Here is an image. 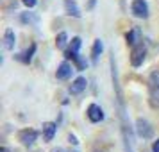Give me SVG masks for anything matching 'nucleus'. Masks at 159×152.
I'll return each instance as SVG.
<instances>
[{
    "instance_id": "obj_6",
    "label": "nucleus",
    "mask_w": 159,
    "mask_h": 152,
    "mask_svg": "<svg viewBox=\"0 0 159 152\" xmlns=\"http://www.w3.org/2000/svg\"><path fill=\"white\" fill-rule=\"evenodd\" d=\"M130 11L136 18H148V4L145 0H134L132 6H130Z\"/></svg>"
},
{
    "instance_id": "obj_15",
    "label": "nucleus",
    "mask_w": 159,
    "mask_h": 152,
    "mask_svg": "<svg viewBox=\"0 0 159 152\" xmlns=\"http://www.w3.org/2000/svg\"><path fill=\"white\" fill-rule=\"evenodd\" d=\"M102 50H104V43H102V39H95L93 48H91V59H93V63H97V61H98Z\"/></svg>"
},
{
    "instance_id": "obj_11",
    "label": "nucleus",
    "mask_w": 159,
    "mask_h": 152,
    "mask_svg": "<svg viewBox=\"0 0 159 152\" xmlns=\"http://www.w3.org/2000/svg\"><path fill=\"white\" fill-rule=\"evenodd\" d=\"M65 11L68 16H73V18H80L82 13H80V7L75 0H65Z\"/></svg>"
},
{
    "instance_id": "obj_19",
    "label": "nucleus",
    "mask_w": 159,
    "mask_h": 152,
    "mask_svg": "<svg viewBox=\"0 0 159 152\" xmlns=\"http://www.w3.org/2000/svg\"><path fill=\"white\" fill-rule=\"evenodd\" d=\"M22 4L25 6V7H29V9H32L34 6L38 4V0H22Z\"/></svg>"
},
{
    "instance_id": "obj_17",
    "label": "nucleus",
    "mask_w": 159,
    "mask_h": 152,
    "mask_svg": "<svg viewBox=\"0 0 159 152\" xmlns=\"http://www.w3.org/2000/svg\"><path fill=\"white\" fill-rule=\"evenodd\" d=\"M80 47H82V39H80L79 36L72 38V41H70V50L79 52V50H80Z\"/></svg>"
},
{
    "instance_id": "obj_14",
    "label": "nucleus",
    "mask_w": 159,
    "mask_h": 152,
    "mask_svg": "<svg viewBox=\"0 0 159 152\" xmlns=\"http://www.w3.org/2000/svg\"><path fill=\"white\" fill-rule=\"evenodd\" d=\"M125 39H127V45H129L130 48L134 47V45H138L139 41H143L141 39V32H139V29H130L127 34H125Z\"/></svg>"
},
{
    "instance_id": "obj_23",
    "label": "nucleus",
    "mask_w": 159,
    "mask_h": 152,
    "mask_svg": "<svg viewBox=\"0 0 159 152\" xmlns=\"http://www.w3.org/2000/svg\"><path fill=\"white\" fill-rule=\"evenodd\" d=\"M95 4H97V0H89V4H88V9H93Z\"/></svg>"
},
{
    "instance_id": "obj_10",
    "label": "nucleus",
    "mask_w": 159,
    "mask_h": 152,
    "mask_svg": "<svg viewBox=\"0 0 159 152\" xmlns=\"http://www.w3.org/2000/svg\"><path fill=\"white\" fill-rule=\"evenodd\" d=\"M86 88H88L86 77H77V79L70 84V93H72V95H80Z\"/></svg>"
},
{
    "instance_id": "obj_2",
    "label": "nucleus",
    "mask_w": 159,
    "mask_h": 152,
    "mask_svg": "<svg viewBox=\"0 0 159 152\" xmlns=\"http://www.w3.org/2000/svg\"><path fill=\"white\" fill-rule=\"evenodd\" d=\"M148 102L154 109L159 108V72L150 73L148 77Z\"/></svg>"
},
{
    "instance_id": "obj_24",
    "label": "nucleus",
    "mask_w": 159,
    "mask_h": 152,
    "mask_svg": "<svg viewBox=\"0 0 159 152\" xmlns=\"http://www.w3.org/2000/svg\"><path fill=\"white\" fill-rule=\"evenodd\" d=\"M50 152H66V150H65V149H61V147H54Z\"/></svg>"
},
{
    "instance_id": "obj_25",
    "label": "nucleus",
    "mask_w": 159,
    "mask_h": 152,
    "mask_svg": "<svg viewBox=\"0 0 159 152\" xmlns=\"http://www.w3.org/2000/svg\"><path fill=\"white\" fill-rule=\"evenodd\" d=\"M0 152H11V150H9L7 147H2V149H0Z\"/></svg>"
},
{
    "instance_id": "obj_1",
    "label": "nucleus",
    "mask_w": 159,
    "mask_h": 152,
    "mask_svg": "<svg viewBox=\"0 0 159 152\" xmlns=\"http://www.w3.org/2000/svg\"><path fill=\"white\" fill-rule=\"evenodd\" d=\"M111 77H113V86L116 91V100H118V109H120V120H122V136H123V149L125 152H134V143H132V131L127 122V115H125V108H123V95L120 90V82H118V72H116L115 59L111 58Z\"/></svg>"
},
{
    "instance_id": "obj_3",
    "label": "nucleus",
    "mask_w": 159,
    "mask_h": 152,
    "mask_svg": "<svg viewBox=\"0 0 159 152\" xmlns=\"http://www.w3.org/2000/svg\"><path fill=\"white\" fill-rule=\"evenodd\" d=\"M145 56H147V47H145L143 41H139L138 45H134L130 48V65L134 66V68L141 66L145 61Z\"/></svg>"
},
{
    "instance_id": "obj_4",
    "label": "nucleus",
    "mask_w": 159,
    "mask_h": 152,
    "mask_svg": "<svg viewBox=\"0 0 159 152\" xmlns=\"http://www.w3.org/2000/svg\"><path fill=\"white\" fill-rule=\"evenodd\" d=\"M38 136H39V134H38V131L36 129H30V127L18 131V141H20L23 147H32V145L36 143Z\"/></svg>"
},
{
    "instance_id": "obj_21",
    "label": "nucleus",
    "mask_w": 159,
    "mask_h": 152,
    "mask_svg": "<svg viewBox=\"0 0 159 152\" xmlns=\"http://www.w3.org/2000/svg\"><path fill=\"white\" fill-rule=\"evenodd\" d=\"M152 152H159V138L152 143Z\"/></svg>"
},
{
    "instance_id": "obj_22",
    "label": "nucleus",
    "mask_w": 159,
    "mask_h": 152,
    "mask_svg": "<svg viewBox=\"0 0 159 152\" xmlns=\"http://www.w3.org/2000/svg\"><path fill=\"white\" fill-rule=\"evenodd\" d=\"M68 141H70V143H73V145L79 143V141H77V138L73 136V134H68Z\"/></svg>"
},
{
    "instance_id": "obj_18",
    "label": "nucleus",
    "mask_w": 159,
    "mask_h": 152,
    "mask_svg": "<svg viewBox=\"0 0 159 152\" xmlns=\"http://www.w3.org/2000/svg\"><path fill=\"white\" fill-rule=\"evenodd\" d=\"M73 63H75V68H77V70H84V68H86V61H84V59L80 58L79 54H77V56H75V59H73Z\"/></svg>"
},
{
    "instance_id": "obj_16",
    "label": "nucleus",
    "mask_w": 159,
    "mask_h": 152,
    "mask_svg": "<svg viewBox=\"0 0 159 152\" xmlns=\"http://www.w3.org/2000/svg\"><path fill=\"white\" fill-rule=\"evenodd\" d=\"M66 43H68V34H66V32H59L57 38H56V47L61 48V50H65Z\"/></svg>"
},
{
    "instance_id": "obj_8",
    "label": "nucleus",
    "mask_w": 159,
    "mask_h": 152,
    "mask_svg": "<svg viewBox=\"0 0 159 152\" xmlns=\"http://www.w3.org/2000/svg\"><path fill=\"white\" fill-rule=\"evenodd\" d=\"M73 73V66L68 63V61H63L61 65L57 66V72H56V77H57L59 81H66L70 79Z\"/></svg>"
},
{
    "instance_id": "obj_20",
    "label": "nucleus",
    "mask_w": 159,
    "mask_h": 152,
    "mask_svg": "<svg viewBox=\"0 0 159 152\" xmlns=\"http://www.w3.org/2000/svg\"><path fill=\"white\" fill-rule=\"evenodd\" d=\"M32 20H34V18H32V15H30V13H23V15H22V22L23 23L32 22Z\"/></svg>"
},
{
    "instance_id": "obj_7",
    "label": "nucleus",
    "mask_w": 159,
    "mask_h": 152,
    "mask_svg": "<svg viewBox=\"0 0 159 152\" xmlns=\"http://www.w3.org/2000/svg\"><path fill=\"white\" fill-rule=\"evenodd\" d=\"M86 115H88V120L91 123H98V122L104 120V109H102L98 104H89Z\"/></svg>"
},
{
    "instance_id": "obj_12",
    "label": "nucleus",
    "mask_w": 159,
    "mask_h": 152,
    "mask_svg": "<svg viewBox=\"0 0 159 152\" xmlns=\"http://www.w3.org/2000/svg\"><path fill=\"white\" fill-rule=\"evenodd\" d=\"M15 45H16L15 30L6 29V32H4V48H6V50H15Z\"/></svg>"
},
{
    "instance_id": "obj_9",
    "label": "nucleus",
    "mask_w": 159,
    "mask_h": 152,
    "mask_svg": "<svg viewBox=\"0 0 159 152\" xmlns=\"http://www.w3.org/2000/svg\"><path fill=\"white\" fill-rule=\"evenodd\" d=\"M56 131H57V125L54 122H43V125H41V134H43L45 141H52L54 136H56Z\"/></svg>"
},
{
    "instance_id": "obj_5",
    "label": "nucleus",
    "mask_w": 159,
    "mask_h": 152,
    "mask_svg": "<svg viewBox=\"0 0 159 152\" xmlns=\"http://www.w3.org/2000/svg\"><path fill=\"white\" fill-rule=\"evenodd\" d=\"M136 132L139 138L143 140H148V138L154 136V129H152L150 122H147L145 118H138L136 120Z\"/></svg>"
},
{
    "instance_id": "obj_13",
    "label": "nucleus",
    "mask_w": 159,
    "mask_h": 152,
    "mask_svg": "<svg viewBox=\"0 0 159 152\" xmlns=\"http://www.w3.org/2000/svg\"><path fill=\"white\" fill-rule=\"evenodd\" d=\"M34 54H36V43H32L25 52L18 54V56H16V59H18V61H22L23 65H29L30 61H32V58H34Z\"/></svg>"
}]
</instances>
